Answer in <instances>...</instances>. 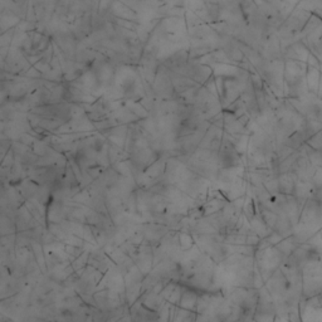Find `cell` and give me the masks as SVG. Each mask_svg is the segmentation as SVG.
<instances>
[{"instance_id": "cell-1", "label": "cell", "mask_w": 322, "mask_h": 322, "mask_svg": "<svg viewBox=\"0 0 322 322\" xmlns=\"http://www.w3.org/2000/svg\"><path fill=\"white\" fill-rule=\"evenodd\" d=\"M198 304V296L194 291L191 290H185L180 298V307L185 311H191L194 308L195 305Z\"/></svg>"}]
</instances>
